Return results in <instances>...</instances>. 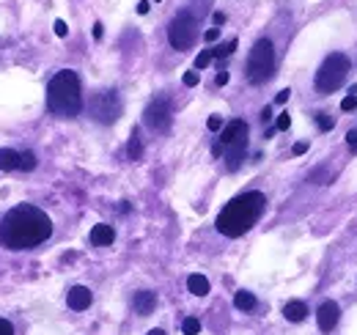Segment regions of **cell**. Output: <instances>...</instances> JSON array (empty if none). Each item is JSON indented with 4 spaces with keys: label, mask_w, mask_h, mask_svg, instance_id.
Returning <instances> with one entry per match:
<instances>
[{
    "label": "cell",
    "mask_w": 357,
    "mask_h": 335,
    "mask_svg": "<svg viewBox=\"0 0 357 335\" xmlns=\"http://www.w3.org/2000/svg\"><path fill=\"white\" fill-rule=\"evenodd\" d=\"M316 319H319V330H321V333H333L335 325H338V319H341V308H338V302H333V299L321 302L319 311H316Z\"/></svg>",
    "instance_id": "obj_10"
},
{
    "label": "cell",
    "mask_w": 357,
    "mask_h": 335,
    "mask_svg": "<svg viewBox=\"0 0 357 335\" xmlns=\"http://www.w3.org/2000/svg\"><path fill=\"white\" fill-rule=\"evenodd\" d=\"M91 116L99 124H113L121 116V99L116 91H99L91 99Z\"/></svg>",
    "instance_id": "obj_8"
},
{
    "label": "cell",
    "mask_w": 357,
    "mask_h": 335,
    "mask_svg": "<svg viewBox=\"0 0 357 335\" xmlns=\"http://www.w3.org/2000/svg\"><path fill=\"white\" fill-rule=\"evenodd\" d=\"M33 168H36V154H33V151L20 154V168H17V171H33Z\"/></svg>",
    "instance_id": "obj_19"
},
{
    "label": "cell",
    "mask_w": 357,
    "mask_h": 335,
    "mask_svg": "<svg viewBox=\"0 0 357 335\" xmlns=\"http://www.w3.org/2000/svg\"><path fill=\"white\" fill-rule=\"evenodd\" d=\"M236 45H239V42H236V39H231V42H225V45H220V47H215L212 52H215V58H228V55L236 49Z\"/></svg>",
    "instance_id": "obj_21"
},
{
    "label": "cell",
    "mask_w": 357,
    "mask_h": 335,
    "mask_svg": "<svg viewBox=\"0 0 357 335\" xmlns=\"http://www.w3.org/2000/svg\"><path fill=\"white\" fill-rule=\"evenodd\" d=\"M283 316L289 319V322H305L308 319V305L305 302H300V299H291V302H286V308H283Z\"/></svg>",
    "instance_id": "obj_13"
},
{
    "label": "cell",
    "mask_w": 357,
    "mask_h": 335,
    "mask_svg": "<svg viewBox=\"0 0 357 335\" xmlns=\"http://www.w3.org/2000/svg\"><path fill=\"white\" fill-rule=\"evenodd\" d=\"M55 33H58L61 39L69 33V28H66V22H63V20H55Z\"/></svg>",
    "instance_id": "obj_27"
},
{
    "label": "cell",
    "mask_w": 357,
    "mask_h": 335,
    "mask_svg": "<svg viewBox=\"0 0 357 335\" xmlns=\"http://www.w3.org/2000/svg\"><path fill=\"white\" fill-rule=\"evenodd\" d=\"M171 116H174L171 102H168V99H162V96H157V99L146 107L143 121H146V127H151L154 132H165V130L171 127Z\"/></svg>",
    "instance_id": "obj_9"
},
{
    "label": "cell",
    "mask_w": 357,
    "mask_h": 335,
    "mask_svg": "<svg viewBox=\"0 0 357 335\" xmlns=\"http://www.w3.org/2000/svg\"><path fill=\"white\" fill-rule=\"evenodd\" d=\"M218 36H220V31H218V28H209V31H206V42H215Z\"/></svg>",
    "instance_id": "obj_31"
},
{
    "label": "cell",
    "mask_w": 357,
    "mask_h": 335,
    "mask_svg": "<svg viewBox=\"0 0 357 335\" xmlns=\"http://www.w3.org/2000/svg\"><path fill=\"white\" fill-rule=\"evenodd\" d=\"M113 240H116V231H113L110 226H105V223L93 226V231H91V242H93L96 247H107V244H113Z\"/></svg>",
    "instance_id": "obj_14"
},
{
    "label": "cell",
    "mask_w": 357,
    "mask_h": 335,
    "mask_svg": "<svg viewBox=\"0 0 357 335\" xmlns=\"http://www.w3.org/2000/svg\"><path fill=\"white\" fill-rule=\"evenodd\" d=\"M349 58L344 55V52H330L324 61H321V66H319V72H316V80H313V86H316V91L319 94H333V91H338L344 83H347V77H349Z\"/></svg>",
    "instance_id": "obj_5"
},
{
    "label": "cell",
    "mask_w": 357,
    "mask_h": 335,
    "mask_svg": "<svg viewBox=\"0 0 357 335\" xmlns=\"http://www.w3.org/2000/svg\"><path fill=\"white\" fill-rule=\"evenodd\" d=\"M234 305H236L239 311L250 313V311L256 308V297H253L250 291H236V294H234Z\"/></svg>",
    "instance_id": "obj_17"
},
{
    "label": "cell",
    "mask_w": 357,
    "mask_h": 335,
    "mask_svg": "<svg viewBox=\"0 0 357 335\" xmlns=\"http://www.w3.org/2000/svg\"><path fill=\"white\" fill-rule=\"evenodd\" d=\"M201 83V75L198 72H187L184 75V86H198Z\"/></svg>",
    "instance_id": "obj_23"
},
{
    "label": "cell",
    "mask_w": 357,
    "mask_h": 335,
    "mask_svg": "<svg viewBox=\"0 0 357 335\" xmlns=\"http://www.w3.org/2000/svg\"><path fill=\"white\" fill-rule=\"evenodd\" d=\"M308 151V143H294V154H305Z\"/></svg>",
    "instance_id": "obj_33"
},
{
    "label": "cell",
    "mask_w": 357,
    "mask_h": 335,
    "mask_svg": "<svg viewBox=\"0 0 357 335\" xmlns=\"http://www.w3.org/2000/svg\"><path fill=\"white\" fill-rule=\"evenodd\" d=\"M91 291L86 286H75L72 291H69V297H66V305L72 308V311H86L91 305Z\"/></svg>",
    "instance_id": "obj_11"
},
{
    "label": "cell",
    "mask_w": 357,
    "mask_h": 335,
    "mask_svg": "<svg viewBox=\"0 0 357 335\" xmlns=\"http://www.w3.org/2000/svg\"><path fill=\"white\" fill-rule=\"evenodd\" d=\"M149 335H165V330H151Z\"/></svg>",
    "instance_id": "obj_38"
},
{
    "label": "cell",
    "mask_w": 357,
    "mask_h": 335,
    "mask_svg": "<svg viewBox=\"0 0 357 335\" xmlns=\"http://www.w3.org/2000/svg\"><path fill=\"white\" fill-rule=\"evenodd\" d=\"M181 333L198 335L201 333V322H198V319H192V316H190V319H184V322H181Z\"/></svg>",
    "instance_id": "obj_20"
},
{
    "label": "cell",
    "mask_w": 357,
    "mask_h": 335,
    "mask_svg": "<svg viewBox=\"0 0 357 335\" xmlns=\"http://www.w3.org/2000/svg\"><path fill=\"white\" fill-rule=\"evenodd\" d=\"M195 39H198V22H195V17L187 14V11L176 14L174 22H171V28H168V42H171V47L190 49L195 45Z\"/></svg>",
    "instance_id": "obj_7"
},
{
    "label": "cell",
    "mask_w": 357,
    "mask_h": 335,
    "mask_svg": "<svg viewBox=\"0 0 357 335\" xmlns=\"http://www.w3.org/2000/svg\"><path fill=\"white\" fill-rule=\"evenodd\" d=\"M272 75H275V47L269 39H259L248 58V80L253 86H261Z\"/></svg>",
    "instance_id": "obj_6"
},
{
    "label": "cell",
    "mask_w": 357,
    "mask_h": 335,
    "mask_svg": "<svg viewBox=\"0 0 357 335\" xmlns=\"http://www.w3.org/2000/svg\"><path fill=\"white\" fill-rule=\"evenodd\" d=\"M275 127H278V130H289V127H291V118H289V113H280Z\"/></svg>",
    "instance_id": "obj_24"
},
{
    "label": "cell",
    "mask_w": 357,
    "mask_h": 335,
    "mask_svg": "<svg viewBox=\"0 0 357 335\" xmlns=\"http://www.w3.org/2000/svg\"><path fill=\"white\" fill-rule=\"evenodd\" d=\"M140 154H143V143H140V132L135 130L130 138V159H140Z\"/></svg>",
    "instance_id": "obj_18"
},
{
    "label": "cell",
    "mask_w": 357,
    "mask_h": 335,
    "mask_svg": "<svg viewBox=\"0 0 357 335\" xmlns=\"http://www.w3.org/2000/svg\"><path fill=\"white\" fill-rule=\"evenodd\" d=\"M146 11H149V3H146V0H140V3H137V14H146Z\"/></svg>",
    "instance_id": "obj_34"
},
{
    "label": "cell",
    "mask_w": 357,
    "mask_h": 335,
    "mask_svg": "<svg viewBox=\"0 0 357 335\" xmlns=\"http://www.w3.org/2000/svg\"><path fill=\"white\" fill-rule=\"evenodd\" d=\"M355 107H357V94L347 96V99L341 102V110H355Z\"/></svg>",
    "instance_id": "obj_26"
},
{
    "label": "cell",
    "mask_w": 357,
    "mask_h": 335,
    "mask_svg": "<svg viewBox=\"0 0 357 335\" xmlns=\"http://www.w3.org/2000/svg\"><path fill=\"white\" fill-rule=\"evenodd\" d=\"M132 305L140 316H149V313L157 308V297H154V291H137L132 299Z\"/></svg>",
    "instance_id": "obj_12"
},
{
    "label": "cell",
    "mask_w": 357,
    "mask_h": 335,
    "mask_svg": "<svg viewBox=\"0 0 357 335\" xmlns=\"http://www.w3.org/2000/svg\"><path fill=\"white\" fill-rule=\"evenodd\" d=\"M93 39H102V25H99V22L93 25Z\"/></svg>",
    "instance_id": "obj_35"
},
{
    "label": "cell",
    "mask_w": 357,
    "mask_h": 335,
    "mask_svg": "<svg viewBox=\"0 0 357 335\" xmlns=\"http://www.w3.org/2000/svg\"><path fill=\"white\" fill-rule=\"evenodd\" d=\"M347 141H349L352 146H357V132H349V135H347Z\"/></svg>",
    "instance_id": "obj_37"
},
{
    "label": "cell",
    "mask_w": 357,
    "mask_h": 335,
    "mask_svg": "<svg viewBox=\"0 0 357 335\" xmlns=\"http://www.w3.org/2000/svg\"><path fill=\"white\" fill-rule=\"evenodd\" d=\"M187 288L195 294V297H206L209 294V281L204 275H190L187 278Z\"/></svg>",
    "instance_id": "obj_16"
},
{
    "label": "cell",
    "mask_w": 357,
    "mask_h": 335,
    "mask_svg": "<svg viewBox=\"0 0 357 335\" xmlns=\"http://www.w3.org/2000/svg\"><path fill=\"white\" fill-rule=\"evenodd\" d=\"M0 335H14V327L6 319H0Z\"/></svg>",
    "instance_id": "obj_29"
},
{
    "label": "cell",
    "mask_w": 357,
    "mask_h": 335,
    "mask_svg": "<svg viewBox=\"0 0 357 335\" xmlns=\"http://www.w3.org/2000/svg\"><path fill=\"white\" fill-rule=\"evenodd\" d=\"M223 22H225V14L218 11V14H215V25H223Z\"/></svg>",
    "instance_id": "obj_36"
},
{
    "label": "cell",
    "mask_w": 357,
    "mask_h": 335,
    "mask_svg": "<svg viewBox=\"0 0 357 335\" xmlns=\"http://www.w3.org/2000/svg\"><path fill=\"white\" fill-rule=\"evenodd\" d=\"M245 146H248V124L245 121H231L220 135V143L212 148V154L220 157L225 151V168L236 171L245 159Z\"/></svg>",
    "instance_id": "obj_4"
},
{
    "label": "cell",
    "mask_w": 357,
    "mask_h": 335,
    "mask_svg": "<svg viewBox=\"0 0 357 335\" xmlns=\"http://www.w3.org/2000/svg\"><path fill=\"white\" fill-rule=\"evenodd\" d=\"M20 168V154L14 148H0V171H17Z\"/></svg>",
    "instance_id": "obj_15"
},
{
    "label": "cell",
    "mask_w": 357,
    "mask_h": 335,
    "mask_svg": "<svg viewBox=\"0 0 357 335\" xmlns=\"http://www.w3.org/2000/svg\"><path fill=\"white\" fill-rule=\"evenodd\" d=\"M209 130H212V132L223 130V118H220V116H212V118H209Z\"/></svg>",
    "instance_id": "obj_28"
},
{
    "label": "cell",
    "mask_w": 357,
    "mask_h": 335,
    "mask_svg": "<svg viewBox=\"0 0 357 335\" xmlns=\"http://www.w3.org/2000/svg\"><path fill=\"white\" fill-rule=\"evenodd\" d=\"M264 206H267V198L261 192H242V195H236L234 201L225 203V209L218 215L215 226L223 237H242L245 231H250L256 226Z\"/></svg>",
    "instance_id": "obj_2"
},
{
    "label": "cell",
    "mask_w": 357,
    "mask_h": 335,
    "mask_svg": "<svg viewBox=\"0 0 357 335\" xmlns=\"http://www.w3.org/2000/svg\"><path fill=\"white\" fill-rule=\"evenodd\" d=\"M50 234H52V220L31 203L11 209L0 223V244L8 250H31L50 240Z\"/></svg>",
    "instance_id": "obj_1"
},
{
    "label": "cell",
    "mask_w": 357,
    "mask_h": 335,
    "mask_svg": "<svg viewBox=\"0 0 357 335\" xmlns=\"http://www.w3.org/2000/svg\"><path fill=\"white\" fill-rule=\"evenodd\" d=\"M316 121H319V127H321V130H333V118H327V113H319V116H316Z\"/></svg>",
    "instance_id": "obj_25"
},
{
    "label": "cell",
    "mask_w": 357,
    "mask_h": 335,
    "mask_svg": "<svg viewBox=\"0 0 357 335\" xmlns=\"http://www.w3.org/2000/svg\"><path fill=\"white\" fill-rule=\"evenodd\" d=\"M215 83H218V86H225V83H228V72H220V75H218V80H215Z\"/></svg>",
    "instance_id": "obj_32"
},
{
    "label": "cell",
    "mask_w": 357,
    "mask_h": 335,
    "mask_svg": "<svg viewBox=\"0 0 357 335\" xmlns=\"http://www.w3.org/2000/svg\"><path fill=\"white\" fill-rule=\"evenodd\" d=\"M47 107L55 116H63V118H72V116H77L83 110V91H80L77 72L63 69L50 80V86H47Z\"/></svg>",
    "instance_id": "obj_3"
},
{
    "label": "cell",
    "mask_w": 357,
    "mask_h": 335,
    "mask_svg": "<svg viewBox=\"0 0 357 335\" xmlns=\"http://www.w3.org/2000/svg\"><path fill=\"white\" fill-rule=\"evenodd\" d=\"M289 94H291V91H289V88H283L280 94L275 96V102H278V104H283V102H289Z\"/></svg>",
    "instance_id": "obj_30"
},
{
    "label": "cell",
    "mask_w": 357,
    "mask_h": 335,
    "mask_svg": "<svg viewBox=\"0 0 357 335\" xmlns=\"http://www.w3.org/2000/svg\"><path fill=\"white\" fill-rule=\"evenodd\" d=\"M212 58H215V52H212V49L198 52V58H195V69H206V66L212 63Z\"/></svg>",
    "instance_id": "obj_22"
}]
</instances>
